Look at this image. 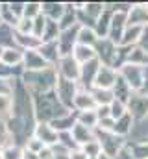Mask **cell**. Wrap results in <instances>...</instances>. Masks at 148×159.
Here are the masks:
<instances>
[{"mask_svg": "<svg viewBox=\"0 0 148 159\" xmlns=\"http://www.w3.org/2000/svg\"><path fill=\"white\" fill-rule=\"evenodd\" d=\"M35 113L39 122H54V120L61 119L65 115H69V111L61 106V102L58 100L56 93H43L37 94L35 100Z\"/></svg>", "mask_w": 148, "mask_h": 159, "instance_id": "cell-1", "label": "cell"}, {"mask_svg": "<svg viewBox=\"0 0 148 159\" xmlns=\"http://www.w3.org/2000/svg\"><path fill=\"white\" fill-rule=\"evenodd\" d=\"M24 80H26V85H30V87L35 89V91H41V94H43V93H48V91L54 89L56 83H58V76H56L54 67L28 72V74L24 76Z\"/></svg>", "mask_w": 148, "mask_h": 159, "instance_id": "cell-2", "label": "cell"}, {"mask_svg": "<svg viewBox=\"0 0 148 159\" xmlns=\"http://www.w3.org/2000/svg\"><path fill=\"white\" fill-rule=\"evenodd\" d=\"M118 76L124 80L132 91H141L143 85H145V78H146V72L143 67H135V65H122L118 70Z\"/></svg>", "mask_w": 148, "mask_h": 159, "instance_id": "cell-3", "label": "cell"}, {"mask_svg": "<svg viewBox=\"0 0 148 159\" xmlns=\"http://www.w3.org/2000/svg\"><path fill=\"white\" fill-rule=\"evenodd\" d=\"M95 52H96V59L100 61V65H106V67H113L115 63V57H117V48L108 37L104 39H96L95 43Z\"/></svg>", "mask_w": 148, "mask_h": 159, "instance_id": "cell-4", "label": "cell"}, {"mask_svg": "<svg viewBox=\"0 0 148 159\" xmlns=\"http://www.w3.org/2000/svg\"><path fill=\"white\" fill-rule=\"evenodd\" d=\"M126 111L130 113V117L133 120H143L148 117V96L135 93L130 96L128 104H126Z\"/></svg>", "mask_w": 148, "mask_h": 159, "instance_id": "cell-5", "label": "cell"}, {"mask_svg": "<svg viewBox=\"0 0 148 159\" xmlns=\"http://www.w3.org/2000/svg\"><path fill=\"white\" fill-rule=\"evenodd\" d=\"M128 13H122V11H115L113 17H111V22H109V30H108V39L118 46L120 44V39L124 35V30L128 26V19H126Z\"/></svg>", "mask_w": 148, "mask_h": 159, "instance_id": "cell-6", "label": "cell"}, {"mask_svg": "<svg viewBox=\"0 0 148 159\" xmlns=\"http://www.w3.org/2000/svg\"><path fill=\"white\" fill-rule=\"evenodd\" d=\"M56 91V96L58 100L61 102V106L67 109V107H72V100L76 96V81H69V80H63V78H58V83L54 87Z\"/></svg>", "mask_w": 148, "mask_h": 159, "instance_id": "cell-7", "label": "cell"}, {"mask_svg": "<svg viewBox=\"0 0 148 159\" xmlns=\"http://www.w3.org/2000/svg\"><path fill=\"white\" fill-rule=\"evenodd\" d=\"M34 137L37 141H41L46 148H52L59 143V133L48 124V122H39L34 129Z\"/></svg>", "mask_w": 148, "mask_h": 159, "instance_id": "cell-8", "label": "cell"}, {"mask_svg": "<svg viewBox=\"0 0 148 159\" xmlns=\"http://www.w3.org/2000/svg\"><path fill=\"white\" fill-rule=\"evenodd\" d=\"M118 78V72L113 69V67H106V65H100L98 67V72H96V76H95V83H93V87H96V89H113V85H115V81ZM91 87V89H93Z\"/></svg>", "mask_w": 148, "mask_h": 159, "instance_id": "cell-9", "label": "cell"}, {"mask_svg": "<svg viewBox=\"0 0 148 159\" xmlns=\"http://www.w3.org/2000/svg\"><path fill=\"white\" fill-rule=\"evenodd\" d=\"M80 65L76 63L72 56H65V57H59V74L63 80H69V81H78L80 80Z\"/></svg>", "mask_w": 148, "mask_h": 159, "instance_id": "cell-10", "label": "cell"}, {"mask_svg": "<svg viewBox=\"0 0 148 159\" xmlns=\"http://www.w3.org/2000/svg\"><path fill=\"white\" fill-rule=\"evenodd\" d=\"M128 26H148V13L145 4H135V6H130L128 9Z\"/></svg>", "mask_w": 148, "mask_h": 159, "instance_id": "cell-11", "label": "cell"}, {"mask_svg": "<svg viewBox=\"0 0 148 159\" xmlns=\"http://www.w3.org/2000/svg\"><path fill=\"white\" fill-rule=\"evenodd\" d=\"M69 133H71V137H72V141H74L76 146H83V144H87V143H91V141L96 139V137H95V129L85 128V126L78 124V122H74V126L71 128Z\"/></svg>", "mask_w": 148, "mask_h": 159, "instance_id": "cell-12", "label": "cell"}, {"mask_svg": "<svg viewBox=\"0 0 148 159\" xmlns=\"http://www.w3.org/2000/svg\"><path fill=\"white\" fill-rule=\"evenodd\" d=\"M22 63L26 65L28 72H34V70H43V69H48V67H52V65H48V63L43 59V56H41L37 50H26Z\"/></svg>", "mask_w": 148, "mask_h": 159, "instance_id": "cell-13", "label": "cell"}, {"mask_svg": "<svg viewBox=\"0 0 148 159\" xmlns=\"http://www.w3.org/2000/svg\"><path fill=\"white\" fill-rule=\"evenodd\" d=\"M98 67H100V61H98V59H93V61L81 65V69H80V80H81L83 85H87V91H89V89L93 87V83H95V76H96V72H98Z\"/></svg>", "mask_w": 148, "mask_h": 159, "instance_id": "cell-14", "label": "cell"}, {"mask_svg": "<svg viewBox=\"0 0 148 159\" xmlns=\"http://www.w3.org/2000/svg\"><path fill=\"white\" fill-rule=\"evenodd\" d=\"M72 106L80 113L81 111H95L96 109V104H95V100H93L89 91H78L72 100Z\"/></svg>", "mask_w": 148, "mask_h": 159, "instance_id": "cell-15", "label": "cell"}, {"mask_svg": "<svg viewBox=\"0 0 148 159\" xmlns=\"http://www.w3.org/2000/svg\"><path fill=\"white\" fill-rule=\"evenodd\" d=\"M71 56L76 59V63H78L80 67L85 65V63H89V61H93V59H96L95 48H93V46H83V44H76Z\"/></svg>", "mask_w": 148, "mask_h": 159, "instance_id": "cell-16", "label": "cell"}, {"mask_svg": "<svg viewBox=\"0 0 148 159\" xmlns=\"http://www.w3.org/2000/svg\"><path fill=\"white\" fill-rule=\"evenodd\" d=\"M126 63H128V65H135V67H145V65H148V54L139 46V44L130 46V52H128V56H126ZM126 63H124V65H126Z\"/></svg>", "mask_w": 148, "mask_h": 159, "instance_id": "cell-17", "label": "cell"}, {"mask_svg": "<svg viewBox=\"0 0 148 159\" xmlns=\"http://www.w3.org/2000/svg\"><path fill=\"white\" fill-rule=\"evenodd\" d=\"M111 93H113V98L118 100V102H122L124 106L128 104V100H130V96H132V89H130V85L120 78V76L117 78L115 85H113V89H111Z\"/></svg>", "mask_w": 148, "mask_h": 159, "instance_id": "cell-18", "label": "cell"}, {"mask_svg": "<svg viewBox=\"0 0 148 159\" xmlns=\"http://www.w3.org/2000/svg\"><path fill=\"white\" fill-rule=\"evenodd\" d=\"M143 35V26H126L118 46H135Z\"/></svg>", "mask_w": 148, "mask_h": 159, "instance_id": "cell-19", "label": "cell"}, {"mask_svg": "<svg viewBox=\"0 0 148 159\" xmlns=\"http://www.w3.org/2000/svg\"><path fill=\"white\" fill-rule=\"evenodd\" d=\"M2 63L6 65V67H15V65H21L22 63V59H24V54H22V50H19V48H13V46H9V48H4L2 50Z\"/></svg>", "mask_w": 148, "mask_h": 159, "instance_id": "cell-20", "label": "cell"}, {"mask_svg": "<svg viewBox=\"0 0 148 159\" xmlns=\"http://www.w3.org/2000/svg\"><path fill=\"white\" fill-rule=\"evenodd\" d=\"M96 34L93 28H87V26H80L78 30V37H76V44H83V46H95L96 43Z\"/></svg>", "mask_w": 148, "mask_h": 159, "instance_id": "cell-21", "label": "cell"}, {"mask_svg": "<svg viewBox=\"0 0 148 159\" xmlns=\"http://www.w3.org/2000/svg\"><path fill=\"white\" fill-rule=\"evenodd\" d=\"M89 93H91V96H93L96 106H109L111 102L115 100L113 93L109 89H96V87H93V89H89Z\"/></svg>", "mask_w": 148, "mask_h": 159, "instance_id": "cell-22", "label": "cell"}, {"mask_svg": "<svg viewBox=\"0 0 148 159\" xmlns=\"http://www.w3.org/2000/svg\"><path fill=\"white\" fill-rule=\"evenodd\" d=\"M132 124H133V119L130 117V113H126L124 117H120L118 120H115L113 133L118 135V137H126V135L132 131Z\"/></svg>", "mask_w": 148, "mask_h": 159, "instance_id": "cell-23", "label": "cell"}, {"mask_svg": "<svg viewBox=\"0 0 148 159\" xmlns=\"http://www.w3.org/2000/svg\"><path fill=\"white\" fill-rule=\"evenodd\" d=\"M126 150L130 152V156L133 159H148V141L130 144V146H126Z\"/></svg>", "mask_w": 148, "mask_h": 159, "instance_id": "cell-24", "label": "cell"}, {"mask_svg": "<svg viewBox=\"0 0 148 159\" xmlns=\"http://www.w3.org/2000/svg\"><path fill=\"white\" fill-rule=\"evenodd\" d=\"M76 122L81 124V126H85V128L95 129L96 124H98V119H96V113L95 111H81V113L76 115Z\"/></svg>", "mask_w": 148, "mask_h": 159, "instance_id": "cell-25", "label": "cell"}, {"mask_svg": "<svg viewBox=\"0 0 148 159\" xmlns=\"http://www.w3.org/2000/svg\"><path fill=\"white\" fill-rule=\"evenodd\" d=\"M80 150L87 156V159L98 157V156L102 154V146H100V143H98L96 139H95V141H91V143H87V144H83Z\"/></svg>", "mask_w": 148, "mask_h": 159, "instance_id": "cell-26", "label": "cell"}, {"mask_svg": "<svg viewBox=\"0 0 148 159\" xmlns=\"http://www.w3.org/2000/svg\"><path fill=\"white\" fill-rule=\"evenodd\" d=\"M17 43L22 46H28V50H37L43 44V41L34 37V35H19V34H17Z\"/></svg>", "mask_w": 148, "mask_h": 159, "instance_id": "cell-27", "label": "cell"}, {"mask_svg": "<svg viewBox=\"0 0 148 159\" xmlns=\"http://www.w3.org/2000/svg\"><path fill=\"white\" fill-rule=\"evenodd\" d=\"M128 111H126V106L122 104V102H118V100H113L109 104V117L113 120H118L120 117H124Z\"/></svg>", "mask_w": 148, "mask_h": 159, "instance_id": "cell-28", "label": "cell"}, {"mask_svg": "<svg viewBox=\"0 0 148 159\" xmlns=\"http://www.w3.org/2000/svg\"><path fill=\"white\" fill-rule=\"evenodd\" d=\"M37 15H41V4H35V2L24 4V7H22V17H24V19L34 20Z\"/></svg>", "mask_w": 148, "mask_h": 159, "instance_id": "cell-29", "label": "cell"}, {"mask_svg": "<svg viewBox=\"0 0 148 159\" xmlns=\"http://www.w3.org/2000/svg\"><path fill=\"white\" fill-rule=\"evenodd\" d=\"M15 28H17L19 35H32V30H34V20H30V19H24V17H21Z\"/></svg>", "mask_w": 148, "mask_h": 159, "instance_id": "cell-30", "label": "cell"}, {"mask_svg": "<svg viewBox=\"0 0 148 159\" xmlns=\"http://www.w3.org/2000/svg\"><path fill=\"white\" fill-rule=\"evenodd\" d=\"M22 157V150H19L17 146H6L0 150V159H21Z\"/></svg>", "mask_w": 148, "mask_h": 159, "instance_id": "cell-31", "label": "cell"}, {"mask_svg": "<svg viewBox=\"0 0 148 159\" xmlns=\"http://www.w3.org/2000/svg\"><path fill=\"white\" fill-rule=\"evenodd\" d=\"M13 109V100L9 94H0V115H6Z\"/></svg>", "mask_w": 148, "mask_h": 159, "instance_id": "cell-32", "label": "cell"}, {"mask_svg": "<svg viewBox=\"0 0 148 159\" xmlns=\"http://www.w3.org/2000/svg\"><path fill=\"white\" fill-rule=\"evenodd\" d=\"M113 128H115V120L111 119V117L98 120V124H96V129L98 131H113Z\"/></svg>", "mask_w": 148, "mask_h": 159, "instance_id": "cell-33", "label": "cell"}, {"mask_svg": "<svg viewBox=\"0 0 148 159\" xmlns=\"http://www.w3.org/2000/svg\"><path fill=\"white\" fill-rule=\"evenodd\" d=\"M95 113H96V119L98 120L108 119V117H109V106H96Z\"/></svg>", "mask_w": 148, "mask_h": 159, "instance_id": "cell-34", "label": "cell"}, {"mask_svg": "<svg viewBox=\"0 0 148 159\" xmlns=\"http://www.w3.org/2000/svg\"><path fill=\"white\" fill-rule=\"evenodd\" d=\"M69 159H87V156L81 150H74V152H69Z\"/></svg>", "mask_w": 148, "mask_h": 159, "instance_id": "cell-35", "label": "cell"}, {"mask_svg": "<svg viewBox=\"0 0 148 159\" xmlns=\"http://www.w3.org/2000/svg\"><path fill=\"white\" fill-rule=\"evenodd\" d=\"M98 159H113V157H109V156H106V154H100V156H98Z\"/></svg>", "mask_w": 148, "mask_h": 159, "instance_id": "cell-36", "label": "cell"}, {"mask_svg": "<svg viewBox=\"0 0 148 159\" xmlns=\"http://www.w3.org/2000/svg\"><path fill=\"white\" fill-rule=\"evenodd\" d=\"M145 7H146V13H148V4H145Z\"/></svg>", "mask_w": 148, "mask_h": 159, "instance_id": "cell-37", "label": "cell"}, {"mask_svg": "<svg viewBox=\"0 0 148 159\" xmlns=\"http://www.w3.org/2000/svg\"><path fill=\"white\" fill-rule=\"evenodd\" d=\"M2 50H4V48H0V57H2Z\"/></svg>", "mask_w": 148, "mask_h": 159, "instance_id": "cell-38", "label": "cell"}]
</instances>
